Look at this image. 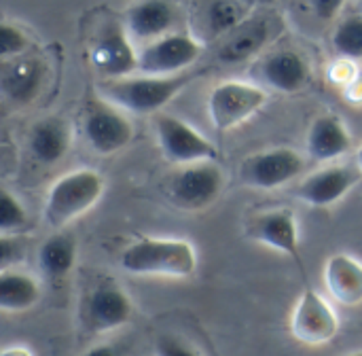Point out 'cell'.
Returning a JSON list of instances; mask_svg holds the SVG:
<instances>
[{
    "label": "cell",
    "mask_w": 362,
    "mask_h": 356,
    "mask_svg": "<svg viewBox=\"0 0 362 356\" xmlns=\"http://www.w3.org/2000/svg\"><path fill=\"white\" fill-rule=\"evenodd\" d=\"M119 263L134 276L189 278L197 270V251L180 238H140L121 253Z\"/></svg>",
    "instance_id": "cell-1"
},
{
    "label": "cell",
    "mask_w": 362,
    "mask_h": 356,
    "mask_svg": "<svg viewBox=\"0 0 362 356\" xmlns=\"http://www.w3.org/2000/svg\"><path fill=\"white\" fill-rule=\"evenodd\" d=\"M189 83L187 74L176 76H123L106 79L100 83V96L136 115H153L163 108L185 85Z\"/></svg>",
    "instance_id": "cell-2"
},
{
    "label": "cell",
    "mask_w": 362,
    "mask_h": 356,
    "mask_svg": "<svg viewBox=\"0 0 362 356\" xmlns=\"http://www.w3.org/2000/svg\"><path fill=\"white\" fill-rule=\"evenodd\" d=\"M106 183L100 172L83 168L62 176L47 193L45 221L49 227L62 229L89 212L104 195Z\"/></svg>",
    "instance_id": "cell-3"
},
{
    "label": "cell",
    "mask_w": 362,
    "mask_h": 356,
    "mask_svg": "<svg viewBox=\"0 0 362 356\" xmlns=\"http://www.w3.org/2000/svg\"><path fill=\"white\" fill-rule=\"evenodd\" d=\"M267 102L261 85L244 81L218 83L208 98V115L216 132H231L250 121Z\"/></svg>",
    "instance_id": "cell-4"
},
{
    "label": "cell",
    "mask_w": 362,
    "mask_h": 356,
    "mask_svg": "<svg viewBox=\"0 0 362 356\" xmlns=\"http://www.w3.org/2000/svg\"><path fill=\"white\" fill-rule=\"evenodd\" d=\"M225 189V174L214 161L191 163L170 176L168 197L182 210H204L212 206Z\"/></svg>",
    "instance_id": "cell-5"
},
{
    "label": "cell",
    "mask_w": 362,
    "mask_h": 356,
    "mask_svg": "<svg viewBox=\"0 0 362 356\" xmlns=\"http://www.w3.org/2000/svg\"><path fill=\"white\" fill-rule=\"evenodd\" d=\"M155 134H157L159 149L170 163L191 166V163L218 159V149L195 127H191L178 117L157 115Z\"/></svg>",
    "instance_id": "cell-6"
},
{
    "label": "cell",
    "mask_w": 362,
    "mask_h": 356,
    "mask_svg": "<svg viewBox=\"0 0 362 356\" xmlns=\"http://www.w3.org/2000/svg\"><path fill=\"white\" fill-rule=\"evenodd\" d=\"M83 134L98 155H115L134 140V125L115 104L93 100L83 115Z\"/></svg>",
    "instance_id": "cell-7"
},
{
    "label": "cell",
    "mask_w": 362,
    "mask_h": 356,
    "mask_svg": "<svg viewBox=\"0 0 362 356\" xmlns=\"http://www.w3.org/2000/svg\"><path fill=\"white\" fill-rule=\"evenodd\" d=\"M202 47L191 34H168L140 49L138 70L146 76H176L197 62Z\"/></svg>",
    "instance_id": "cell-8"
},
{
    "label": "cell",
    "mask_w": 362,
    "mask_h": 356,
    "mask_svg": "<svg viewBox=\"0 0 362 356\" xmlns=\"http://www.w3.org/2000/svg\"><path fill=\"white\" fill-rule=\"evenodd\" d=\"M305 170V157L295 149H269L242 161V180L252 189H278Z\"/></svg>",
    "instance_id": "cell-9"
},
{
    "label": "cell",
    "mask_w": 362,
    "mask_h": 356,
    "mask_svg": "<svg viewBox=\"0 0 362 356\" xmlns=\"http://www.w3.org/2000/svg\"><path fill=\"white\" fill-rule=\"evenodd\" d=\"M250 8L240 0H191L189 34L202 45L229 36L248 19Z\"/></svg>",
    "instance_id": "cell-10"
},
{
    "label": "cell",
    "mask_w": 362,
    "mask_h": 356,
    "mask_svg": "<svg viewBox=\"0 0 362 356\" xmlns=\"http://www.w3.org/2000/svg\"><path fill=\"white\" fill-rule=\"evenodd\" d=\"M134 314L129 295L115 282L106 280L89 291L83 302V325L89 333H108L123 327Z\"/></svg>",
    "instance_id": "cell-11"
},
{
    "label": "cell",
    "mask_w": 362,
    "mask_h": 356,
    "mask_svg": "<svg viewBox=\"0 0 362 356\" xmlns=\"http://www.w3.org/2000/svg\"><path fill=\"white\" fill-rule=\"evenodd\" d=\"M248 236L255 242L291 257L297 263V268L301 270L303 278L308 280V274H305V268L301 261L299 225H297V217L291 208H276V210H267V212L257 214L250 221Z\"/></svg>",
    "instance_id": "cell-12"
},
{
    "label": "cell",
    "mask_w": 362,
    "mask_h": 356,
    "mask_svg": "<svg viewBox=\"0 0 362 356\" xmlns=\"http://www.w3.org/2000/svg\"><path fill=\"white\" fill-rule=\"evenodd\" d=\"M291 331L297 342L308 346H320L329 344L337 335L339 321L329 302L320 297L312 287H308L293 310Z\"/></svg>",
    "instance_id": "cell-13"
},
{
    "label": "cell",
    "mask_w": 362,
    "mask_h": 356,
    "mask_svg": "<svg viewBox=\"0 0 362 356\" xmlns=\"http://www.w3.org/2000/svg\"><path fill=\"white\" fill-rule=\"evenodd\" d=\"M361 176V170L350 166H329L301 180L295 193L312 208H329L344 200L356 187Z\"/></svg>",
    "instance_id": "cell-14"
},
{
    "label": "cell",
    "mask_w": 362,
    "mask_h": 356,
    "mask_svg": "<svg viewBox=\"0 0 362 356\" xmlns=\"http://www.w3.org/2000/svg\"><path fill=\"white\" fill-rule=\"evenodd\" d=\"M91 64L106 79H123L138 70V53L125 28L112 25L91 47Z\"/></svg>",
    "instance_id": "cell-15"
},
{
    "label": "cell",
    "mask_w": 362,
    "mask_h": 356,
    "mask_svg": "<svg viewBox=\"0 0 362 356\" xmlns=\"http://www.w3.org/2000/svg\"><path fill=\"white\" fill-rule=\"evenodd\" d=\"M259 74L265 85L282 93H297L310 83V66L293 49L269 53L259 64Z\"/></svg>",
    "instance_id": "cell-16"
},
{
    "label": "cell",
    "mask_w": 362,
    "mask_h": 356,
    "mask_svg": "<svg viewBox=\"0 0 362 356\" xmlns=\"http://www.w3.org/2000/svg\"><path fill=\"white\" fill-rule=\"evenodd\" d=\"M176 13L168 0H140L125 15V30L132 40L153 42L168 36L165 32L174 25Z\"/></svg>",
    "instance_id": "cell-17"
},
{
    "label": "cell",
    "mask_w": 362,
    "mask_h": 356,
    "mask_svg": "<svg viewBox=\"0 0 362 356\" xmlns=\"http://www.w3.org/2000/svg\"><path fill=\"white\" fill-rule=\"evenodd\" d=\"M325 282L329 293L341 306L354 308L362 304V261L348 253H337L327 259Z\"/></svg>",
    "instance_id": "cell-18"
},
{
    "label": "cell",
    "mask_w": 362,
    "mask_h": 356,
    "mask_svg": "<svg viewBox=\"0 0 362 356\" xmlns=\"http://www.w3.org/2000/svg\"><path fill=\"white\" fill-rule=\"evenodd\" d=\"M274 36V19L269 17H250L240 28H235L223 42L218 57L227 64L246 62L257 55Z\"/></svg>",
    "instance_id": "cell-19"
},
{
    "label": "cell",
    "mask_w": 362,
    "mask_h": 356,
    "mask_svg": "<svg viewBox=\"0 0 362 356\" xmlns=\"http://www.w3.org/2000/svg\"><path fill=\"white\" fill-rule=\"evenodd\" d=\"M352 147L350 132L335 115L318 117L308 132V153L316 161H335Z\"/></svg>",
    "instance_id": "cell-20"
},
{
    "label": "cell",
    "mask_w": 362,
    "mask_h": 356,
    "mask_svg": "<svg viewBox=\"0 0 362 356\" xmlns=\"http://www.w3.org/2000/svg\"><path fill=\"white\" fill-rule=\"evenodd\" d=\"M28 149L32 157L42 166H53L70 149V130L57 117H47L38 121L28 138Z\"/></svg>",
    "instance_id": "cell-21"
},
{
    "label": "cell",
    "mask_w": 362,
    "mask_h": 356,
    "mask_svg": "<svg viewBox=\"0 0 362 356\" xmlns=\"http://www.w3.org/2000/svg\"><path fill=\"white\" fill-rule=\"evenodd\" d=\"M78 244L72 234H55L47 238L38 248V268L51 280H64L76 263Z\"/></svg>",
    "instance_id": "cell-22"
},
{
    "label": "cell",
    "mask_w": 362,
    "mask_h": 356,
    "mask_svg": "<svg viewBox=\"0 0 362 356\" xmlns=\"http://www.w3.org/2000/svg\"><path fill=\"white\" fill-rule=\"evenodd\" d=\"M42 66L36 59H15L2 70V91L19 104H28L40 89Z\"/></svg>",
    "instance_id": "cell-23"
},
{
    "label": "cell",
    "mask_w": 362,
    "mask_h": 356,
    "mask_svg": "<svg viewBox=\"0 0 362 356\" xmlns=\"http://www.w3.org/2000/svg\"><path fill=\"white\" fill-rule=\"evenodd\" d=\"M38 299L40 287L32 276L11 270L0 274V308L4 312L30 310Z\"/></svg>",
    "instance_id": "cell-24"
},
{
    "label": "cell",
    "mask_w": 362,
    "mask_h": 356,
    "mask_svg": "<svg viewBox=\"0 0 362 356\" xmlns=\"http://www.w3.org/2000/svg\"><path fill=\"white\" fill-rule=\"evenodd\" d=\"M333 49L341 59H362V15H350L335 28Z\"/></svg>",
    "instance_id": "cell-25"
},
{
    "label": "cell",
    "mask_w": 362,
    "mask_h": 356,
    "mask_svg": "<svg viewBox=\"0 0 362 356\" xmlns=\"http://www.w3.org/2000/svg\"><path fill=\"white\" fill-rule=\"evenodd\" d=\"M25 223H28V212L23 204L8 189H2L0 191V234L2 236L17 234L19 229L25 227Z\"/></svg>",
    "instance_id": "cell-26"
},
{
    "label": "cell",
    "mask_w": 362,
    "mask_h": 356,
    "mask_svg": "<svg viewBox=\"0 0 362 356\" xmlns=\"http://www.w3.org/2000/svg\"><path fill=\"white\" fill-rule=\"evenodd\" d=\"M28 45H30L28 36L17 25H13L8 21H4L0 25V55L4 59L6 57H15L17 59V55L23 53L28 49Z\"/></svg>",
    "instance_id": "cell-27"
},
{
    "label": "cell",
    "mask_w": 362,
    "mask_h": 356,
    "mask_svg": "<svg viewBox=\"0 0 362 356\" xmlns=\"http://www.w3.org/2000/svg\"><path fill=\"white\" fill-rule=\"evenodd\" d=\"M155 355L157 356H199L195 348H191L189 344L180 342L178 338H159L157 346H155Z\"/></svg>",
    "instance_id": "cell-28"
},
{
    "label": "cell",
    "mask_w": 362,
    "mask_h": 356,
    "mask_svg": "<svg viewBox=\"0 0 362 356\" xmlns=\"http://www.w3.org/2000/svg\"><path fill=\"white\" fill-rule=\"evenodd\" d=\"M21 253H23V246H21L19 238L2 236L0 238V270L6 272L15 261L21 259Z\"/></svg>",
    "instance_id": "cell-29"
},
{
    "label": "cell",
    "mask_w": 362,
    "mask_h": 356,
    "mask_svg": "<svg viewBox=\"0 0 362 356\" xmlns=\"http://www.w3.org/2000/svg\"><path fill=\"white\" fill-rule=\"evenodd\" d=\"M310 4H312L314 13H316L320 19L331 21V19L344 8L346 0H310Z\"/></svg>",
    "instance_id": "cell-30"
},
{
    "label": "cell",
    "mask_w": 362,
    "mask_h": 356,
    "mask_svg": "<svg viewBox=\"0 0 362 356\" xmlns=\"http://www.w3.org/2000/svg\"><path fill=\"white\" fill-rule=\"evenodd\" d=\"M83 356H119L117 355V350L112 348V346H106V344H100V346H93V348H89L87 352Z\"/></svg>",
    "instance_id": "cell-31"
},
{
    "label": "cell",
    "mask_w": 362,
    "mask_h": 356,
    "mask_svg": "<svg viewBox=\"0 0 362 356\" xmlns=\"http://www.w3.org/2000/svg\"><path fill=\"white\" fill-rule=\"evenodd\" d=\"M242 4H246L248 8H257V6H267V4H272L274 0H240Z\"/></svg>",
    "instance_id": "cell-32"
},
{
    "label": "cell",
    "mask_w": 362,
    "mask_h": 356,
    "mask_svg": "<svg viewBox=\"0 0 362 356\" xmlns=\"http://www.w3.org/2000/svg\"><path fill=\"white\" fill-rule=\"evenodd\" d=\"M2 356H32L28 350H23V348H8V350H4Z\"/></svg>",
    "instance_id": "cell-33"
},
{
    "label": "cell",
    "mask_w": 362,
    "mask_h": 356,
    "mask_svg": "<svg viewBox=\"0 0 362 356\" xmlns=\"http://www.w3.org/2000/svg\"><path fill=\"white\" fill-rule=\"evenodd\" d=\"M356 157H358V170H361V172H362V147H361V149H358Z\"/></svg>",
    "instance_id": "cell-34"
},
{
    "label": "cell",
    "mask_w": 362,
    "mask_h": 356,
    "mask_svg": "<svg viewBox=\"0 0 362 356\" xmlns=\"http://www.w3.org/2000/svg\"><path fill=\"white\" fill-rule=\"evenodd\" d=\"M346 356H362V352H352V355H346Z\"/></svg>",
    "instance_id": "cell-35"
}]
</instances>
